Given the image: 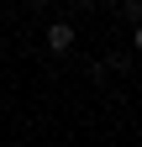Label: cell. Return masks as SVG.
<instances>
[{
    "label": "cell",
    "mask_w": 142,
    "mask_h": 147,
    "mask_svg": "<svg viewBox=\"0 0 142 147\" xmlns=\"http://www.w3.org/2000/svg\"><path fill=\"white\" fill-rule=\"evenodd\" d=\"M47 47L53 53H68V47H74V26H68V21H53L47 26Z\"/></svg>",
    "instance_id": "cell-1"
},
{
    "label": "cell",
    "mask_w": 142,
    "mask_h": 147,
    "mask_svg": "<svg viewBox=\"0 0 142 147\" xmlns=\"http://www.w3.org/2000/svg\"><path fill=\"white\" fill-rule=\"evenodd\" d=\"M121 16L126 21H142V0H121Z\"/></svg>",
    "instance_id": "cell-2"
},
{
    "label": "cell",
    "mask_w": 142,
    "mask_h": 147,
    "mask_svg": "<svg viewBox=\"0 0 142 147\" xmlns=\"http://www.w3.org/2000/svg\"><path fill=\"white\" fill-rule=\"evenodd\" d=\"M132 47H137V53H142V21H137V32H132Z\"/></svg>",
    "instance_id": "cell-3"
},
{
    "label": "cell",
    "mask_w": 142,
    "mask_h": 147,
    "mask_svg": "<svg viewBox=\"0 0 142 147\" xmlns=\"http://www.w3.org/2000/svg\"><path fill=\"white\" fill-rule=\"evenodd\" d=\"M26 5H32V11H42V5H47V0H26Z\"/></svg>",
    "instance_id": "cell-4"
},
{
    "label": "cell",
    "mask_w": 142,
    "mask_h": 147,
    "mask_svg": "<svg viewBox=\"0 0 142 147\" xmlns=\"http://www.w3.org/2000/svg\"><path fill=\"white\" fill-rule=\"evenodd\" d=\"M68 5H90V0H68Z\"/></svg>",
    "instance_id": "cell-5"
}]
</instances>
